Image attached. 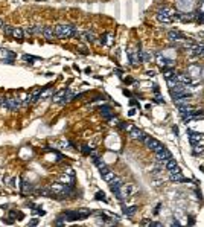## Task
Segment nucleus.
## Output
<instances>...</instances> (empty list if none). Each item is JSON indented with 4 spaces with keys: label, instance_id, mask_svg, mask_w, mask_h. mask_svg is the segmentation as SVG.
<instances>
[{
    "label": "nucleus",
    "instance_id": "obj_36",
    "mask_svg": "<svg viewBox=\"0 0 204 227\" xmlns=\"http://www.w3.org/2000/svg\"><path fill=\"white\" fill-rule=\"evenodd\" d=\"M198 11H200V12H203V14H204V0H203V3L200 5V9H198Z\"/></svg>",
    "mask_w": 204,
    "mask_h": 227
},
{
    "label": "nucleus",
    "instance_id": "obj_18",
    "mask_svg": "<svg viewBox=\"0 0 204 227\" xmlns=\"http://www.w3.org/2000/svg\"><path fill=\"white\" fill-rule=\"evenodd\" d=\"M52 93H53V88H52V87H49V88H46V90H43V92H40V93H38V99H37V102H38V101L46 99V98H49Z\"/></svg>",
    "mask_w": 204,
    "mask_h": 227
},
{
    "label": "nucleus",
    "instance_id": "obj_34",
    "mask_svg": "<svg viewBox=\"0 0 204 227\" xmlns=\"http://www.w3.org/2000/svg\"><path fill=\"white\" fill-rule=\"evenodd\" d=\"M5 101H6V98H5V96H0V107H3Z\"/></svg>",
    "mask_w": 204,
    "mask_h": 227
},
{
    "label": "nucleus",
    "instance_id": "obj_37",
    "mask_svg": "<svg viewBox=\"0 0 204 227\" xmlns=\"http://www.w3.org/2000/svg\"><path fill=\"white\" fill-rule=\"evenodd\" d=\"M146 73H148L149 76H154V75H155V72H154V70H148Z\"/></svg>",
    "mask_w": 204,
    "mask_h": 227
},
{
    "label": "nucleus",
    "instance_id": "obj_15",
    "mask_svg": "<svg viewBox=\"0 0 204 227\" xmlns=\"http://www.w3.org/2000/svg\"><path fill=\"white\" fill-rule=\"evenodd\" d=\"M157 64L160 66V67H166V66H171L174 61L172 59H169V58H166V57H163V55H157Z\"/></svg>",
    "mask_w": 204,
    "mask_h": 227
},
{
    "label": "nucleus",
    "instance_id": "obj_33",
    "mask_svg": "<svg viewBox=\"0 0 204 227\" xmlns=\"http://www.w3.org/2000/svg\"><path fill=\"white\" fill-rule=\"evenodd\" d=\"M203 151H204L203 146H195V149H193V153H195V154H198V153H203Z\"/></svg>",
    "mask_w": 204,
    "mask_h": 227
},
{
    "label": "nucleus",
    "instance_id": "obj_3",
    "mask_svg": "<svg viewBox=\"0 0 204 227\" xmlns=\"http://www.w3.org/2000/svg\"><path fill=\"white\" fill-rule=\"evenodd\" d=\"M155 18L159 23H163V25H171L175 20V12L171 9V8H163V9H159L157 14H155Z\"/></svg>",
    "mask_w": 204,
    "mask_h": 227
},
{
    "label": "nucleus",
    "instance_id": "obj_10",
    "mask_svg": "<svg viewBox=\"0 0 204 227\" xmlns=\"http://www.w3.org/2000/svg\"><path fill=\"white\" fill-rule=\"evenodd\" d=\"M169 180H171V182H175V183L184 182V177H183V174H181V171H180L178 166H177L175 169L169 171Z\"/></svg>",
    "mask_w": 204,
    "mask_h": 227
},
{
    "label": "nucleus",
    "instance_id": "obj_20",
    "mask_svg": "<svg viewBox=\"0 0 204 227\" xmlns=\"http://www.w3.org/2000/svg\"><path fill=\"white\" fill-rule=\"evenodd\" d=\"M123 185V183H122V180H120V178H114V180H113V182H111V183H110V187H111V191H113V192H114V194H116L117 191H119V189H120V186Z\"/></svg>",
    "mask_w": 204,
    "mask_h": 227
},
{
    "label": "nucleus",
    "instance_id": "obj_4",
    "mask_svg": "<svg viewBox=\"0 0 204 227\" xmlns=\"http://www.w3.org/2000/svg\"><path fill=\"white\" fill-rule=\"evenodd\" d=\"M136 191H137V187L134 185H122L120 189L116 192V197L119 200H127V198H130Z\"/></svg>",
    "mask_w": 204,
    "mask_h": 227
},
{
    "label": "nucleus",
    "instance_id": "obj_26",
    "mask_svg": "<svg viewBox=\"0 0 204 227\" xmlns=\"http://www.w3.org/2000/svg\"><path fill=\"white\" fill-rule=\"evenodd\" d=\"M137 212V206H131V207H123V213L127 216H132L134 213Z\"/></svg>",
    "mask_w": 204,
    "mask_h": 227
},
{
    "label": "nucleus",
    "instance_id": "obj_27",
    "mask_svg": "<svg viewBox=\"0 0 204 227\" xmlns=\"http://www.w3.org/2000/svg\"><path fill=\"white\" fill-rule=\"evenodd\" d=\"M75 96H76V95H75L73 92H69V93H67V95L64 96V99L61 101L59 104H69L70 101H73V99H75Z\"/></svg>",
    "mask_w": 204,
    "mask_h": 227
},
{
    "label": "nucleus",
    "instance_id": "obj_21",
    "mask_svg": "<svg viewBox=\"0 0 204 227\" xmlns=\"http://www.w3.org/2000/svg\"><path fill=\"white\" fill-rule=\"evenodd\" d=\"M189 139L192 143H197L203 139V134H200V133H197V131H189Z\"/></svg>",
    "mask_w": 204,
    "mask_h": 227
},
{
    "label": "nucleus",
    "instance_id": "obj_6",
    "mask_svg": "<svg viewBox=\"0 0 204 227\" xmlns=\"http://www.w3.org/2000/svg\"><path fill=\"white\" fill-rule=\"evenodd\" d=\"M23 107V102L18 99V98H6L5 104H3V108L6 110H11V111H17Z\"/></svg>",
    "mask_w": 204,
    "mask_h": 227
},
{
    "label": "nucleus",
    "instance_id": "obj_1",
    "mask_svg": "<svg viewBox=\"0 0 204 227\" xmlns=\"http://www.w3.org/2000/svg\"><path fill=\"white\" fill-rule=\"evenodd\" d=\"M57 38H79L81 32L72 25H58L55 28Z\"/></svg>",
    "mask_w": 204,
    "mask_h": 227
},
{
    "label": "nucleus",
    "instance_id": "obj_29",
    "mask_svg": "<svg viewBox=\"0 0 204 227\" xmlns=\"http://www.w3.org/2000/svg\"><path fill=\"white\" fill-rule=\"evenodd\" d=\"M2 31L5 32V35H6V37H12V32H14V28H12V26H9V25H5V26L2 28Z\"/></svg>",
    "mask_w": 204,
    "mask_h": 227
},
{
    "label": "nucleus",
    "instance_id": "obj_35",
    "mask_svg": "<svg viewBox=\"0 0 204 227\" xmlns=\"http://www.w3.org/2000/svg\"><path fill=\"white\" fill-rule=\"evenodd\" d=\"M82 151H84L86 154H90V149H88V148H87V146H86V145L82 146Z\"/></svg>",
    "mask_w": 204,
    "mask_h": 227
},
{
    "label": "nucleus",
    "instance_id": "obj_14",
    "mask_svg": "<svg viewBox=\"0 0 204 227\" xmlns=\"http://www.w3.org/2000/svg\"><path fill=\"white\" fill-rule=\"evenodd\" d=\"M43 31H44V26L43 25H32V26H28L26 28V32L28 34H43Z\"/></svg>",
    "mask_w": 204,
    "mask_h": 227
},
{
    "label": "nucleus",
    "instance_id": "obj_9",
    "mask_svg": "<svg viewBox=\"0 0 204 227\" xmlns=\"http://www.w3.org/2000/svg\"><path fill=\"white\" fill-rule=\"evenodd\" d=\"M155 158H157V162H161V163H165V162H168L169 158H172V154L163 146L160 151H157L155 153Z\"/></svg>",
    "mask_w": 204,
    "mask_h": 227
},
{
    "label": "nucleus",
    "instance_id": "obj_31",
    "mask_svg": "<svg viewBox=\"0 0 204 227\" xmlns=\"http://www.w3.org/2000/svg\"><path fill=\"white\" fill-rule=\"evenodd\" d=\"M165 76H166V79H172L175 76V72L172 70V69H166V70H165Z\"/></svg>",
    "mask_w": 204,
    "mask_h": 227
},
{
    "label": "nucleus",
    "instance_id": "obj_32",
    "mask_svg": "<svg viewBox=\"0 0 204 227\" xmlns=\"http://www.w3.org/2000/svg\"><path fill=\"white\" fill-rule=\"evenodd\" d=\"M96 200H102V201H107V197H105V194L102 192V191H99V192H96V197H95Z\"/></svg>",
    "mask_w": 204,
    "mask_h": 227
},
{
    "label": "nucleus",
    "instance_id": "obj_2",
    "mask_svg": "<svg viewBox=\"0 0 204 227\" xmlns=\"http://www.w3.org/2000/svg\"><path fill=\"white\" fill-rule=\"evenodd\" d=\"M88 215H90V210H69L59 215L58 221H81V220H86Z\"/></svg>",
    "mask_w": 204,
    "mask_h": 227
},
{
    "label": "nucleus",
    "instance_id": "obj_30",
    "mask_svg": "<svg viewBox=\"0 0 204 227\" xmlns=\"http://www.w3.org/2000/svg\"><path fill=\"white\" fill-rule=\"evenodd\" d=\"M101 113H102V116H104L105 119H110V116H111V110H110L108 107H104V108H101Z\"/></svg>",
    "mask_w": 204,
    "mask_h": 227
},
{
    "label": "nucleus",
    "instance_id": "obj_12",
    "mask_svg": "<svg viewBox=\"0 0 204 227\" xmlns=\"http://www.w3.org/2000/svg\"><path fill=\"white\" fill-rule=\"evenodd\" d=\"M69 92H70L69 88H61L59 92H57V93H55V95L52 96V101H53L55 104H59L61 101L64 99V96H66V95H67Z\"/></svg>",
    "mask_w": 204,
    "mask_h": 227
},
{
    "label": "nucleus",
    "instance_id": "obj_28",
    "mask_svg": "<svg viewBox=\"0 0 204 227\" xmlns=\"http://www.w3.org/2000/svg\"><path fill=\"white\" fill-rule=\"evenodd\" d=\"M84 38H86L87 41H90V43L98 41V38H96V35H95L93 32H84Z\"/></svg>",
    "mask_w": 204,
    "mask_h": 227
},
{
    "label": "nucleus",
    "instance_id": "obj_22",
    "mask_svg": "<svg viewBox=\"0 0 204 227\" xmlns=\"http://www.w3.org/2000/svg\"><path fill=\"white\" fill-rule=\"evenodd\" d=\"M99 43H102V44H107V46H111V44H113V35H111V34L102 35L101 40H99Z\"/></svg>",
    "mask_w": 204,
    "mask_h": 227
},
{
    "label": "nucleus",
    "instance_id": "obj_16",
    "mask_svg": "<svg viewBox=\"0 0 204 227\" xmlns=\"http://www.w3.org/2000/svg\"><path fill=\"white\" fill-rule=\"evenodd\" d=\"M43 35L47 38V40H52V38H55V37H57V35H55V29L52 28V26H44Z\"/></svg>",
    "mask_w": 204,
    "mask_h": 227
},
{
    "label": "nucleus",
    "instance_id": "obj_11",
    "mask_svg": "<svg viewBox=\"0 0 204 227\" xmlns=\"http://www.w3.org/2000/svg\"><path fill=\"white\" fill-rule=\"evenodd\" d=\"M168 37H169L171 41H181V40L186 38V35H184L183 32H180V31H169Z\"/></svg>",
    "mask_w": 204,
    "mask_h": 227
},
{
    "label": "nucleus",
    "instance_id": "obj_38",
    "mask_svg": "<svg viewBox=\"0 0 204 227\" xmlns=\"http://www.w3.org/2000/svg\"><path fill=\"white\" fill-rule=\"evenodd\" d=\"M3 25H5V23H3V20H2V18H0V29L3 28Z\"/></svg>",
    "mask_w": 204,
    "mask_h": 227
},
{
    "label": "nucleus",
    "instance_id": "obj_23",
    "mask_svg": "<svg viewBox=\"0 0 204 227\" xmlns=\"http://www.w3.org/2000/svg\"><path fill=\"white\" fill-rule=\"evenodd\" d=\"M178 111L183 114V116L190 114V113H195V110H193L192 107H188V105H180V107H178Z\"/></svg>",
    "mask_w": 204,
    "mask_h": 227
},
{
    "label": "nucleus",
    "instance_id": "obj_7",
    "mask_svg": "<svg viewBox=\"0 0 204 227\" xmlns=\"http://www.w3.org/2000/svg\"><path fill=\"white\" fill-rule=\"evenodd\" d=\"M125 130H128V133H130V137L134 139V140H143V137H145L146 134L142 131V130H139L137 127H134V125H127Z\"/></svg>",
    "mask_w": 204,
    "mask_h": 227
},
{
    "label": "nucleus",
    "instance_id": "obj_8",
    "mask_svg": "<svg viewBox=\"0 0 204 227\" xmlns=\"http://www.w3.org/2000/svg\"><path fill=\"white\" fill-rule=\"evenodd\" d=\"M128 55H130V61H131L132 66H137L139 63H142V59H140V50L139 49L130 47L128 49Z\"/></svg>",
    "mask_w": 204,
    "mask_h": 227
},
{
    "label": "nucleus",
    "instance_id": "obj_13",
    "mask_svg": "<svg viewBox=\"0 0 204 227\" xmlns=\"http://www.w3.org/2000/svg\"><path fill=\"white\" fill-rule=\"evenodd\" d=\"M175 79H177V83H181V84H184V85H189V84H192V83H193L189 75H183V73L175 75Z\"/></svg>",
    "mask_w": 204,
    "mask_h": 227
},
{
    "label": "nucleus",
    "instance_id": "obj_24",
    "mask_svg": "<svg viewBox=\"0 0 204 227\" xmlns=\"http://www.w3.org/2000/svg\"><path fill=\"white\" fill-rule=\"evenodd\" d=\"M12 37L17 38V40H21L25 37V31L21 28H14V32H12Z\"/></svg>",
    "mask_w": 204,
    "mask_h": 227
},
{
    "label": "nucleus",
    "instance_id": "obj_19",
    "mask_svg": "<svg viewBox=\"0 0 204 227\" xmlns=\"http://www.w3.org/2000/svg\"><path fill=\"white\" fill-rule=\"evenodd\" d=\"M58 182L66 186H73V175H61Z\"/></svg>",
    "mask_w": 204,
    "mask_h": 227
},
{
    "label": "nucleus",
    "instance_id": "obj_5",
    "mask_svg": "<svg viewBox=\"0 0 204 227\" xmlns=\"http://www.w3.org/2000/svg\"><path fill=\"white\" fill-rule=\"evenodd\" d=\"M143 145H145L148 149H151V151H154V153H157V151H160L161 148H163V145H161L157 139H154V137H151V136H145L143 137Z\"/></svg>",
    "mask_w": 204,
    "mask_h": 227
},
{
    "label": "nucleus",
    "instance_id": "obj_25",
    "mask_svg": "<svg viewBox=\"0 0 204 227\" xmlns=\"http://www.w3.org/2000/svg\"><path fill=\"white\" fill-rule=\"evenodd\" d=\"M165 168H166L168 171L175 169V168H177V162H175L174 158H169L168 162H165Z\"/></svg>",
    "mask_w": 204,
    "mask_h": 227
},
{
    "label": "nucleus",
    "instance_id": "obj_17",
    "mask_svg": "<svg viewBox=\"0 0 204 227\" xmlns=\"http://www.w3.org/2000/svg\"><path fill=\"white\" fill-rule=\"evenodd\" d=\"M101 175H102V178H104V180H105L107 183H111V182H113V180L116 178L114 172H113V171H110V169H107L105 172H102Z\"/></svg>",
    "mask_w": 204,
    "mask_h": 227
}]
</instances>
